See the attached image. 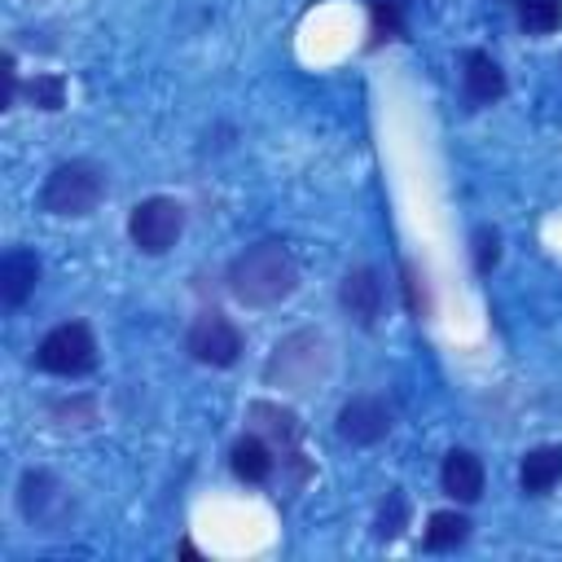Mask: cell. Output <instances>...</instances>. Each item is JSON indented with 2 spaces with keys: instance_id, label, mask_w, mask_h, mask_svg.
<instances>
[{
  "instance_id": "obj_1",
  "label": "cell",
  "mask_w": 562,
  "mask_h": 562,
  "mask_svg": "<svg viewBox=\"0 0 562 562\" xmlns=\"http://www.w3.org/2000/svg\"><path fill=\"white\" fill-rule=\"evenodd\" d=\"M228 290L246 307H277L299 290V263L281 241H255L228 263Z\"/></svg>"
},
{
  "instance_id": "obj_2",
  "label": "cell",
  "mask_w": 562,
  "mask_h": 562,
  "mask_svg": "<svg viewBox=\"0 0 562 562\" xmlns=\"http://www.w3.org/2000/svg\"><path fill=\"white\" fill-rule=\"evenodd\" d=\"M101 198H105V171L83 158L57 162L40 189V202L48 215H92Z\"/></svg>"
},
{
  "instance_id": "obj_3",
  "label": "cell",
  "mask_w": 562,
  "mask_h": 562,
  "mask_svg": "<svg viewBox=\"0 0 562 562\" xmlns=\"http://www.w3.org/2000/svg\"><path fill=\"white\" fill-rule=\"evenodd\" d=\"M325 369H329V342L316 329H299L277 342V351L263 364V378L285 391H307L316 378H325Z\"/></svg>"
},
{
  "instance_id": "obj_4",
  "label": "cell",
  "mask_w": 562,
  "mask_h": 562,
  "mask_svg": "<svg viewBox=\"0 0 562 562\" xmlns=\"http://www.w3.org/2000/svg\"><path fill=\"white\" fill-rule=\"evenodd\" d=\"M35 364L44 373H57V378H79L97 364V338L83 321H66L57 329L44 334V342L35 347Z\"/></svg>"
},
{
  "instance_id": "obj_5",
  "label": "cell",
  "mask_w": 562,
  "mask_h": 562,
  "mask_svg": "<svg viewBox=\"0 0 562 562\" xmlns=\"http://www.w3.org/2000/svg\"><path fill=\"white\" fill-rule=\"evenodd\" d=\"M184 228V206L176 198H145L127 215V237L145 255H167Z\"/></svg>"
},
{
  "instance_id": "obj_6",
  "label": "cell",
  "mask_w": 562,
  "mask_h": 562,
  "mask_svg": "<svg viewBox=\"0 0 562 562\" xmlns=\"http://www.w3.org/2000/svg\"><path fill=\"white\" fill-rule=\"evenodd\" d=\"M189 356L211 364V369H228L237 364L241 356V329L224 316V312H202L193 325H189V338H184Z\"/></svg>"
},
{
  "instance_id": "obj_7",
  "label": "cell",
  "mask_w": 562,
  "mask_h": 562,
  "mask_svg": "<svg viewBox=\"0 0 562 562\" xmlns=\"http://www.w3.org/2000/svg\"><path fill=\"white\" fill-rule=\"evenodd\" d=\"M386 430H391V408H386V400H378V395H351L342 408H338V435L347 439V443H378V439H386Z\"/></svg>"
},
{
  "instance_id": "obj_8",
  "label": "cell",
  "mask_w": 562,
  "mask_h": 562,
  "mask_svg": "<svg viewBox=\"0 0 562 562\" xmlns=\"http://www.w3.org/2000/svg\"><path fill=\"white\" fill-rule=\"evenodd\" d=\"M18 505L26 514V522H40V527H53L66 509H70V496L66 487L48 474V470H26L22 474V492H18Z\"/></svg>"
},
{
  "instance_id": "obj_9",
  "label": "cell",
  "mask_w": 562,
  "mask_h": 562,
  "mask_svg": "<svg viewBox=\"0 0 562 562\" xmlns=\"http://www.w3.org/2000/svg\"><path fill=\"white\" fill-rule=\"evenodd\" d=\"M338 299H342V307L369 329V325L378 321V312H382V281H378V272H373V268H351V272L342 277V285H338Z\"/></svg>"
},
{
  "instance_id": "obj_10",
  "label": "cell",
  "mask_w": 562,
  "mask_h": 562,
  "mask_svg": "<svg viewBox=\"0 0 562 562\" xmlns=\"http://www.w3.org/2000/svg\"><path fill=\"white\" fill-rule=\"evenodd\" d=\"M439 483L452 501H479L483 496V461L470 452V448H452L443 457V470H439Z\"/></svg>"
},
{
  "instance_id": "obj_11",
  "label": "cell",
  "mask_w": 562,
  "mask_h": 562,
  "mask_svg": "<svg viewBox=\"0 0 562 562\" xmlns=\"http://www.w3.org/2000/svg\"><path fill=\"white\" fill-rule=\"evenodd\" d=\"M246 417H250V430H255V435H268L272 448H285V457H299V452H294V443H299V417H294L290 408L268 404V400H255V404L246 408Z\"/></svg>"
},
{
  "instance_id": "obj_12",
  "label": "cell",
  "mask_w": 562,
  "mask_h": 562,
  "mask_svg": "<svg viewBox=\"0 0 562 562\" xmlns=\"http://www.w3.org/2000/svg\"><path fill=\"white\" fill-rule=\"evenodd\" d=\"M461 83H465V101L470 105H492L505 97V75L501 66L487 57V53H465V70H461Z\"/></svg>"
},
{
  "instance_id": "obj_13",
  "label": "cell",
  "mask_w": 562,
  "mask_h": 562,
  "mask_svg": "<svg viewBox=\"0 0 562 562\" xmlns=\"http://www.w3.org/2000/svg\"><path fill=\"white\" fill-rule=\"evenodd\" d=\"M35 281H40V259L31 250H9L0 259V299H4V307H22L26 294L35 290Z\"/></svg>"
},
{
  "instance_id": "obj_14",
  "label": "cell",
  "mask_w": 562,
  "mask_h": 562,
  "mask_svg": "<svg viewBox=\"0 0 562 562\" xmlns=\"http://www.w3.org/2000/svg\"><path fill=\"white\" fill-rule=\"evenodd\" d=\"M518 483H522V492H531V496H540V492H549L553 483H562V448H558V443L531 448V452L522 457V465H518Z\"/></svg>"
},
{
  "instance_id": "obj_15",
  "label": "cell",
  "mask_w": 562,
  "mask_h": 562,
  "mask_svg": "<svg viewBox=\"0 0 562 562\" xmlns=\"http://www.w3.org/2000/svg\"><path fill=\"white\" fill-rule=\"evenodd\" d=\"M272 461L277 457H272V443L263 435H241L233 443V474L246 483H263L272 474Z\"/></svg>"
},
{
  "instance_id": "obj_16",
  "label": "cell",
  "mask_w": 562,
  "mask_h": 562,
  "mask_svg": "<svg viewBox=\"0 0 562 562\" xmlns=\"http://www.w3.org/2000/svg\"><path fill=\"white\" fill-rule=\"evenodd\" d=\"M465 536H470V518L457 514V509H435V514L426 518V549H430V553L457 549Z\"/></svg>"
},
{
  "instance_id": "obj_17",
  "label": "cell",
  "mask_w": 562,
  "mask_h": 562,
  "mask_svg": "<svg viewBox=\"0 0 562 562\" xmlns=\"http://www.w3.org/2000/svg\"><path fill=\"white\" fill-rule=\"evenodd\" d=\"M527 35H553L562 26V0H514Z\"/></svg>"
},
{
  "instance_id": "obj_18",
  "label": "cell",
  "mask_w": 562,
  "mask_h": 562,
  "mask_svg": "<svg viewBox=\"0 0 562 562\" xmlns=\"http://www.w3.org/2000/svg\"><path fill=\"white\" fill-rule=\"evenodd\" d=\"M404 522H408V501H404V492L400 487H391L386 492V501H382V509H378V536L382 540H395L400 531H404Z\"/></svg>"
},
{
  "instance_id": "obj_19",
  "label": "cell",
  "mask_w": 562,
  "mask_h": 562,
  "mask_svg": "<svg viewBox=\"0 0 562 562\" xmlns=\"http://www.w3.org/2000/svg\"><path fill=\"white\" fill-rule=\"evenodd\" d=\"M26 101L40 110H61L66 105V79L61 75H35L26 83Z\"/></svg>"
},
{
  "instance_id": "obj_20",
  "label": "cell",
  "mask_w": 562,
  "mask_h": 562,
  "mask_svg": "<svg viewBox=\"0 0 562 562\" xmlns=\"http://www.w3.org/2000/svg\"><path fill=\"white\" fill-rule=\"evenodd\" d=\"M496 259H501V237H496V228H479V233H474V268L487 277V272L496 268Z\"/></svg>"
},
{
  "instance_id": "obj_21",
  "label": "cell",
  "mask_w": 562,
  "mask_h": 562,
  "mask_svg": "<svg viewBox=\"0 0 562 562\" xmlns=\"http://www.w3.org/2000/svg\"><path fill=\"white\" fill-rule=\"evenodd\" d=\"M13 97H18V70H13V57L4 53V110L13 105Z\"/></svg>"
},
{
  "instance_id": "obj_22",
  "label": "cell",
  "mask_w": 562,
  "mask_h": 562,
  "mask_svg": "<svg viewBox=\"0 0 562 562\" xmlns=\"http://www.w3.org/2000/svg\"><path fill=\"white\" fill-rule=\"evenodd\" d=\"M404 290H408V307L422 312L426 307V294H417V272L413 268H404Z\"/></svg>"
},
{
  "instance_id": "obj_23",
  "label": "cell",
  "mask_w": 562,
  "mask_h": 562,
  "mask_svg": "<svg viewBox=\"0 0 562 562\" xmlns=\"http://www.w3.org/2000/svg\"><path fill=\"white\" fill-rule=\"evenodd\" d=\"M386 4H395V9H404V4H408V0H386Z\"/></svg>"
}]
</instances>
